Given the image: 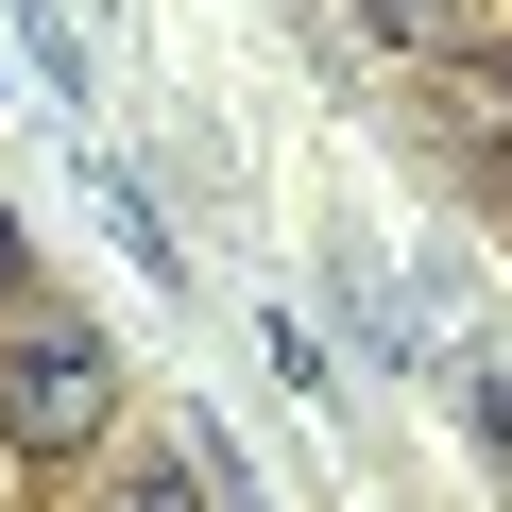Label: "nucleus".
Here are the masks:
<instances>
[{
  "mask_svg": "<svg viewBox=\"0 0 512 512\" xmlns=\"http://www.w3.org/2000/svg\"><path fill=\"white\" fill-rule=\"evenodd\" d=\"M120 427V342L69 308H0V444L18 461H86Z\"/></svg>",
  "mask_w": 512,
  "mask_h": 512,
  "instance_id": "obj_1",
  "label": "nucleus"
},
{
  "mask_svg": "<svg viewBox=\"0 0 512 512\" xmlns=\"http://www.w3.org/2000/svg\"><path fill=\"white\" fill-rule=\"evenodd\" d=\"M342 18H359L393 69H444V52H478V35H495V0H342Z\"/></svg>",
  "mask_w": 512,
  "mask_h": 512,
  "instance_id": "obj_2",
  "label": "nucleus"
},
{
  "mask_svg": "<svg viewBox=\"0 0 512 512\" xmlns=\"http://www.w3.org/2000/svg\"><path fill=\"white\" fill-rule=\"evenodd\" d=\"M0 308H18V205H0Z\"/></svg>",
  "mask_w": 512,
  "mask_h": 512,
  "instance_id": "obj_4",
  "label": "nucleus"
},
{
  "mask_svg": "<svg viewBox=\"0 0 512 512\" xmlns=\"http://www.w3.org/2000/svg\"><path fill=\"white\" fill-rule=\"evenodd\" d=\"M103 512H222V495H205L188 461H120V495H103Z\"/></svg>",
  "mask_w": 512,
  "mask_h": 512,
  "instance_id": "obj_3",
  "label": "nucleus"
}]
</instances>
